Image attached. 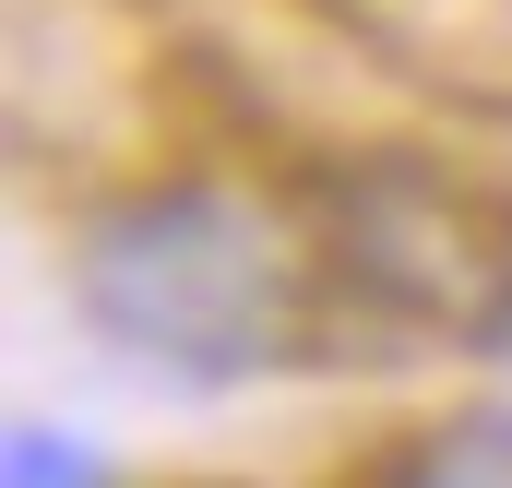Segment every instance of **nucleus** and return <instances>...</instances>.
<instances>
[{
    "label": "nucleus",
    "mask_w": 512,
    "mask_h": 488,
    "mask_svg": "<svg viewBox=\"0 0 512 488\" xmlns=\"http://www.w3.org/2000/svg\"><path fill=\"white\" fill-rule=\"evenodd\" d=\"M0 488H108V453H96L84 429L12 417V441H0Z\"/></svg>",
    "instance_id": "20e7f679"
},
{
    "label": "nucleus",
    "mask_w": 512,
    "mask_h": 488,
    "mask_svg": "<svg viewBox=\"0 0 512 488\" xmlns=\"http://www.w3.org/2000/svg\"><path fill=\"white\" fill-rule=\"evenodd\" d=\"M72 310L191 393H239L274 369H310L334 274L322 239H298L274 203L227 179H143L84 215L72 239Z\"/></svg>",
    "instance_id": "f257e3e1"
},
{
    "label": "nucleus",
    "mask_w": 512,
    "mask_h": 488,
    "mask_svg": "<svg viewBox=\"0 0 512 488\" xmlns=\"http://www.w3.org/2000/svg\"><path fill=\"white\" fill-rule=\"evenodd\" d=\"M370 488H512V405H465V417L393 441Z\"/></svg>",
    "instance_id": "7ed1b4c3"
},
{
    "label": "nucleus",
    "mask_w": 512,
    "mask_h": 488,
    "mask_svg": "<svg viewBox=\"0 0 512 488\" xmlns=\"http://www.w3.org/2000/svg\"><path fill=\"white\" fill-rule=\"evenodd\" d=\"M310 239L334 298H358L382 334L512 358V203L441 167H346L310 191Z\"/></svg>",
    "instance_id": "f03ea898"
}]
</instances>
